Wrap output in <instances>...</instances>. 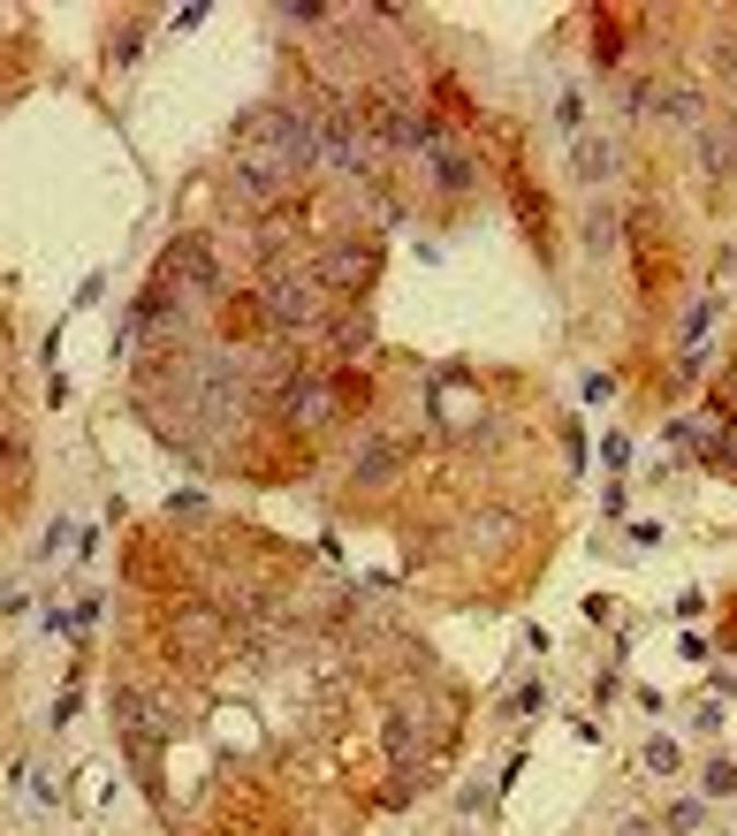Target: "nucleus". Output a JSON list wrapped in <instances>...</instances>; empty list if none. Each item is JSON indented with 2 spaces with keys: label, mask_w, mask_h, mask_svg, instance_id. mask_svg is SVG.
Instances as JSON below:
<instances>
[{
  "label": "nucleus",
  "mask_w": 737,
  "mask_h": 836,
  "mask_svg": "<svg viewBox=\"0 0 737 836\" xmlns=\"http://www.w3.org/2000/svg\"><path fill=\"white\" fill-rule=\"evenodd\" d=\"M730 122H737V115H730Z\"/></svg>",
  "instance_id": "22"
},
{
  "label": "nucleus",
  "mask_w": 737,
  "mask_h": 836,
  "mask_svg": "<svg viewBox=\"0 0 737 836\" xmlns=\"http://www.w3.org/2000/svg\"><path fill=\"white\" fill-rule=\"evenodd\" d=\"M259 313H267L282 334H319V328H335L327 282H319L312 267H296V274H267V282H259Z\"/></svg>",
  "instance_id": "1"
},
{
  "label": "nucleus",
  "mask_w": 737,
  "mask_h": 836,
  "mask_svg": "<svg viewBox=\"0 0 737 836\" xmlns=\"http://www.w3.org/2000/svg\"><path fill=\"white\" fill-rule=\"evenodd\" d=\"M373 161H381V145H373L365 115L342 107V99H327V107H319V167H335V175H365Z\"/></svg>",
  "instance_id": "2"
},
{
  "label": "nucleus",
  "mask_w": 737,
  "mask_h": 836,
  "mask_svg": "<svg viewBox=\"0 0 737 836\" xmlns=\"http://www.w3.org/2000/svg\"><path fill=\"white\" fill-rule=\"evenodd\" d=\"M616 836H662V829H646V822H623V829H616Z\"/></svg>",
  "instance_id": "20"
},
{
  "label": "nucleus",
  "mask_w": 737,
  "mask_h": 836,
  "mask_svg": "<svg viewBox=\"0 0 737 836\" xmlns=\"http://www.w3.org/2000/svg\"><path fill=\"white\" fill-rule=\"evenodd\" d=\"M381 745H388V761H403L411 776H426V768H419V753L434 745V715H426V707H403V715H388Z\"/></svg>",
  "instance_id": "6"
},
{
  "label": "nucleus",
  "mask_w": 737,
  "mask_h": 836,
  "mask_svg": "<svg viewBox=\"0 0 737 836\" xmlns=\"http://www.w3.org/2000/svg\"><path fill=\"white\" fill-rule=\"evenodd\" d=\"M282 419H290V426H327V419H335V388L296 373L290 388H282Z\"/></svg>",
  "instance_id": "8"
},
{
  "label": "nucleus",
  "mask_w": 737,
  "mask_h": 836,
  "mask_svg": "<svg viewBox=\"0 0 737 836\" xmlns=\"http://www.w3.org/2000/svg\"><path fill=\"white\" fill-rule=\"evenodd\" d=\"M646 768H662V776H669V768H677V745H669V738H654V745H646Z\"/></svg>",
  "instance_id": "18"
},
{
  "label": "nucleus",
  "mask_w": 737,
  "mask_h": 836,
  "mask_svg": "<svg viewBox=\"0 0 737 836\" xmlns=\"http://www.w3.org/2000/svg\"><path fill=\"white\" fill-rule=\"evenodd\" d=\"M365 342H373V334H365V320H335V350H342V357H358Z\"/></svg>",
  "instance_id": "16"
},
{
  "label": "nucleus",
  "mask_w": 737,
  "mask_h": 836,
  "mask_svg": "<svg viewBox=\"0 0 737 836\" xmlns=\"http://www.w3.org/2000/svg\"><path fill=\"white\" fill-rule=\"evenodd\" d=\"M312 274H319L335 297H365V290H373V251H365V244H335V251L312 259Z\"/></svg>",
  "instance_id": "4"
},
{
  "label": "nucleus",
  "mask_w": 737,
  "mask_h": 836,
  "mask_svg": "<svg viewBox=\"0 0 737 836\" xmlns=\"http://www.w3.org/2000/svg\"><path fill=\"white\" fill-rule=\"evenodd\" d=\"M167 639L183 647V662H221L229 655V616L221 609H175Z\"/></svg>",
  "instance_id": "3"
},
{
  "label": "nucleus",
  "mask_w": 737,
  "mask_h": 836,
  "mask_svg": "<svg viewBox=\"0 0 737 836\" xmlns=\"http://www.w3.org/2000/svg\"><path fill=\"white\" fill-rule=\"evenodd\" d=\"M426 175H434L448 198H456V190H471V182H479V161H471V153H434V167H426Z\"/></svg>",
  "instance_id": "13"
},
{
  "label": "nucleus",
  "mask_w": 737,
  "mask_h": 836,
  "mask_svg": "<svg viewBox=\"0 0 737 836\" xmlns=\"http://www.w3.org/2000/svg\"><path fill=\"white\" fill-rule=\"evenodd\" d=\"M616 145H608V138H578V175H586V182H608V175H616Z\"/></svg>",
  "instance_id": "14"
},
{
  "label": "nucleus",
  "mask_w": 737,
  "mask_h": 836,
  "mask_svg": "<svg viewBox=\"0 0 737 836\" xmlns=\"http://www.w3.org/2000/svg\"><path fill=\"white\" fill-rule=\"evenodd\" d=\"M723 61H730V69H737V31H730V46H723Z\"/></svg>",
  "instance_id": "21"
},
{
  "label": "nucleus",
  "mask_w": 737,
  "mask_h": 836,
  "mask_svg": "<svg viewBox=\"0 0 737 836\" xmlns=\"http://www.w3.org/2000/svg\"><path fill=\"white\" fill-rule=\"evenodd\" d=\"M700 822H707V806H700V799H677V806H669V836H692Z\"/></svg>",
  "instance_id": "15"
},
{
  "label": "nucleus",
  "mask_w": 737,
  "mask_h": 836,
  "mask_svg": "<svg viewBox=\"0 0 737 836\" xmlns=\"http://www.w3.org/2000/svg\"><path fill=\"white\" fill-rule=\"evenodd\" d=\"M396 464H403V441H388V434H365V441H358V457H350V472H358V480H388Z\"/></svg>",
  "instance_id": "11"
},
{
  "label": "nucleus",
  "mask_w": 737,
  "mask_h": 836,
  "mask_svg": "<svg viewBox=\"0 0 737 836\" xmlns=\"http://www.w3.org/2000/svg\"><path fill=\"white\" fill-rule=\"evenodd\" d=\"M730 161H737V122H715V130L700 138V167H707V175H730Z\"/></svg>",
  "instance_id": "12"
},
{
  "label": "nucleus",
  "mask_w": 737,
  "mask_h": 836,
  "mask_svg": "<svg viewBox=\"0 0 737 836\" xmlns=\"http://www.w3.org/2000/svg\"><path fill=\"white\" fill-rule=\"evenodd\" d=\"M639 115H669V122H700V92H692V84H654V92H639Z\"/></svg>",
  "instance_id": "10"
},
{
  "label": "nucleus",
  "mask_w": 737,
  "mask_h": 836,
  "mask_svg": "<svg viewBox=\"0 0 737 836\" xmlns=\"http://www.w3.org/2000/svg\"><path fill=\"white\" fill-rule=\"evenodd\" d=\"M608 236H616V221H608V213H593V221H586V244H593V251H608Z\"/></svg>",
  "instance_id": "19"
},
{
  "label": "nucleus",
  "mask_w": 737,
  "mask_h": 836,
  "mask_svg": "<svg viewBox=\"0 0 737 836\" xmlns=\"http://www.w3.org/2000/svg\"><path fill=\"white\" fill-rule=\"evenodd\" d=\"M175 730V707L167 699H145V692H122V745H138V753H152L160 738Z\"/></svg>",
  "instance_id": "7"
},
{
  "label": "nucleus",
  "mask_w": 737,
  "mask_h": 836,
  "mask_svg": "<svg viewBox=\"0 0 737 836\" xmlns=\"http://www.w3.org/2000/svg\"><path fill=\"white\" fill-rule=\"evenodd\" d=\"M282 167L312 175L319 167V107H290V138H282Z\"/></svg>",
  "instance_id": "9"
},
{
  "label": "nucleus",
  "mask_w": 737,
  "mask_h": 836,
  "mask_svg": "<svg viewBox=\"0 0 737 836\" xmlns=\"http://www.w3.org/2000/svg\"><path fill=\"white\" fill-rule=\"evenodd\" d=\"M707 791H715V799L737 791V761H715V768H707Z\"/></svg>",
  "instance_id": "17"
},
{
  "label": "nucleus",
  "mask_w": 737,
  "mask_h": 836,
  "mask_svg": "<svg viewBox=\"0 0 737 836\" xmlns=\"http://www.w3.org/2000/svg\"><path fill=\"white\" fill-rule=\"evenodd\" d=\"M290 182H296V175L282 161H267V153H236V167H229V190H236V198H251V205H274Z\"/></svg>",
  "instance_id": "5"
}]
</instances>
